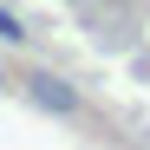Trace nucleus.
Instances as JSON below:
<instances>
[{"label": "nucleus", "instance_id": "nucleus-1", "mask_svg": "<svg viewBox=\"0 0 150 150\" xmlns=\"http://www.w3.org/2000/svg\"><path fill=\"white\" fill-rule=\"evenodd\" d=\"M20 91H26V105H39L46 117H85V91L72 79H59L52 65H33L26 79H20Z\"/></svg>", "mask_w": 150, "mask_h": 150}, {"label": "nucleus", "instance_id": "nucleus-2", "mask_svg": "<svg viewBox=\"0 0 150 150\" xmlns=\"http://www.w3.org/2000/svg\"><path fill=\"white\" fill-rule=\"evenodd\" d=\"M26 39H33V33H26V20H20L7 0H0V46H26Z\"/></svg>", "mask_w": 150, "mask_h": 150}, {"label": "nucleus", "instance_id": "nucleus-3", "mask_svg": "<svg viewBox=\"0 0 150 150\" xmlns=\"http://www.w3.org/2000/svg\"><path fill=\"white\" fill-rule=\"evenodd\" d=\"M0 85H7V72H0Z\"/></svg>", "mask_w": 150, "mask_h": 150}]
</instances>
